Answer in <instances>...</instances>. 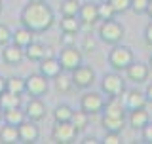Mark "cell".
I'll return each instance as SVG.
<instances>
[{"label":"cell","mask_w":152,"mask_h":144,"mask_svg":"<svg viewBox=\"0 0 152 144\" xmlns=\"http://www.w3.org/2000/svg\"><path fill=\"white\" fill-rule=\"evenodd\" d=\"M80 19L76 17H66L63 15V19H61V31L63 32H72V34H76V32L80 31Z\"/></svg>","instance_id":"cell-25"},{"label":"cell","mask_w":152,"mask_h":144,"mask_svg":"<svg viewBox=\"0 0 152 144\" xmlns=\"http://www.w3.org/2000/svg\"><path fill=\"white\" fill-rule=\"evenodd\" d=\"M103 142L104 144H122V135L118 131H107Z\"/></svg>","instance_id":"cell-32"},{"label":"cell","mask_w":152,"mask_h":144,"mask_svg":"<svg viewBox=\"0 0 152 144\" xmlns=\"http://www.w3.org/2000/svg\"><path fill=\"white\" fill-rule=\"evenodd\" d=\"M142 140H145L146 144H152V123L150 121L142 127Z\"/></svg>","instance_id":"cell-35"},{"label":"cell","mask_w":152,"mask_h":144,"mask_svg":"<svg viewBox=\"0 0 152 144\" xmlns=\"http://www.w3.org/2000/svg\"><path fill=\"white\" fill-rule=\"evenodd\" d=\"M104 104H107V100H104V97L101 93H97V91H88V93H84L82 99H80V108L86 110L89 116L101 114L104 110Z\"/></svg>","instance_id":"cell-4"},{"label":"cell","mask_w":152,"mask_h":144,"mask_svg":"<svg viewBox=\"0 0 152 144\" xmlns=\"http://www.w3.org/2000/svg\"><path fill=\"white\" fill-rule=\"evenodd\" d=\"M148 121H150V116H148V112H146L145 108L131 110V114H129V125L133 129H142Z\"/></svg>","instance_id":"cell-20"},{"label":"cell","mask_w":152,"mask_h":144,"mask_svg":"<svg viewBox=\"0 0 152 144\" xmlns=\"http://www.w3.org/2000/svg\"><path fill=\"white\" fill-rule=\"evenodd\" d=\"M72 84L76 85V87H80V89H86V87H89V85L95 81V72L91 66H88V65H80V66H76V68L72 70Z\"/></svg>","instance_id":"cell-9"},{"label":"cell","mask_w":152,"mask_h":144,"mask_svg":"<svg viewBox=\"0 0 152 144\" xmlns=\"http://www.w3.org/2000/svg\"><path fill=\"white\" fill-rule=\"evenodd\" d=\"M32 36H34V32H32L31 28H27V27H21V28H17L15 32H12L13 44L19 46V47H23V49L32 42Z\"/></svg>","instance_id":"cell-19"},{"label":"cell","mask_w":152,"mask_h":144,"mask_svg":"<svg viewBox=\"0 0 152 144\" xmlns=\"http://www.w3.org/2000/svg\"><path fill=\"white\" fill-rule=\"evenodd\" d=\"M126 74H127V80H131L133 84H142V81H146V78H148V66L133 61L126 68Z\"/></svg>","instance_id":"cell-14"},{"label":"cell","mask_w":152,"mask_h":144,"mask_svg":"<svg viewBox=\"0 0 152 144\" xmlns=\"http://www.w3.org/2000/svg\"><path fill=\"white\" fill-rule=\"evenodd\" d=\"M63 72V68H61V63L59 59H55V57H46V59L40 61V74H44L48 80H55L57 76Z\"/></svg>","instance_id":"cell-12"},{"label":"cell","mask_w":152,"mask_h":144,"mask_svg":"<svg viewBox=\"0 0 152 144\" xmlns=\"http://www.w3.org/2000/svg\"><path fill=\"white\" fill-rule=\"evenodd\" d=\"M0 12H2V0H0Z\"/></svg>","instance_id":"cell-42"},{"label":"cell","mask_w":152,"mask_h":144,"mask_svg":"<svg viewBox=\"0 0 152 144\" xmlns=\"http://www.w3.org/2000/svg\"><path fill=\"white\" fill-rule=\"evenodd\" d=\"M108 63L114 70H126L133 63V51L126 46H116L108 53Z\"/></svg>","instance_id":"cell-2"},{"label":"cell","mask_w":152,"mask_h":144,"mask_svg":"<svg viewBox=\"0 0 152 144\" xmlns=\"http://www.w3.org/2000/svg\"><path fill=\"white\" fill-rule=\"evenodd\" d=\"M25 57V51H23V47H19L15 44H12V46H4V49H2V59L6 61L8 65H19L21 63V59Z\"/></svg>","instance_id":"cell-16"},{"label":"cell","mask_w":152,"mask_h":144,"mask_svg":"<svg viewBox=\"0 0 152 144\" xmlns=\"http://www.w3.org/2000/svg\"><path fill=\"white\" fill-rule=\"evenodd\" d=\"M145 95H146V99H148L150 103H152V84L148 85V87H146V93H145Z\"/></svg>","instance_id":"cell-39"},{"label":"cell","mask_w":152,"mask_h":144,"mask_svg":"<svg viewBox=\"0 0 152 144\" xmlns=\"http://www.w3.org/2000/svg\"><path fill=\"white\" fill-rule=\"evenodd\" d=\"M95 142H97L95 138H86V140H84V144H95Z\"/></svg>","instance_id":"cell-41"},{"label":"cell","mask_w":152,"mask_h":144,"mask_svg":"<svg viewBox=\"0 0 152 144\" xmlns=\"http://www.w3.org/2000/svg\"><path fill=\"white\" fill-rule=\"evenodd\" d=\"M76 135H78V131L72 125V121H55L53 129H51V138L55 142H61V144L74 142Z\"/></svg>","instance_id":"cell-5"},{"label":"cell","mask_w":152,"mask_h":144,"mask_svg":"<svg viewBox=\"0 0 152 144\" xmlns=\"http://www.w3.org/2000/svg\"><path fill=\"white\" fill-rule=\"evenodd\" d=\"M17 129H19V142L32 144V142L38 140L40 131H38V127L34 125L32 119H25L23 123H19V125H17Z\"/></svg>","instance_id":"cell-11"},{"label":"cell","mask_w":152,"mask_h":144,"mask_svg":"<svg viewBox=\"0 0 152 144\" xmlns=\"http://www.w3.org/2000/svg\"><path fill=\"white\" fill-rule=\"evenodd\" d=\"M148 2H150V0H131V9L135 13H146Z\"/></svg>","instance_id":"cell-33"},{"label":"cell","mask_w":152,"mask_h":144,"mask_svg":"<svg viewBox=\"0 0 152 144\" xmlns=\"http://www.w3.org/2000/svg\"><path fill=\"white\" fill-rule=\"evenodd\" d=\"M59 63H61V68H63L65 72H72L76 66L82 65V51L76 49L74 46H66L61 49L59 53Z\"/></svg>","instance_id":"cell-6"},{"label":"cell","mask_w":152,"mask_h":144,"mask_svg":"<svg viewBox=\"0 0 152 144\" xmlns=\"http://www.w3.org/2000/svg\"><path fill=\"white\" fill-rule=\"evenodd\" d=\"M72 85H74L72 78H66V76H63V74H59L55 78V89L59 91V93H69Z\"/></svg>","instance_id":"cell-29"},{"label":"cell","mask_w":152,"mask_h":144,"mask_svg":"<svg viewBox=\"0 0 152 144\" xmlns=\"http://www.w3.org/2000/svg\"><path fill=\"white\" fill-rule=\"evenodd\" d=\"M0 119H2V112H0Z\"/></svg>","instance_id":"cell-44"},{"label":"cell","mask_w":152,"mask_h":144,"mask_svg":"<svg viewBox=\"0 0 152 144\" xmlns=\"http://www.w3.org/2000/svg\"><path fill=\"white\" fill-rule=\"evenodd\" d=\"M84 49H88V51H93L95 49V40L91 36H86L84 38Z\"/></svg>","instance_id":"cell-36"},{"label":"cell","mask_w":152,"mask_h":144,"mask_svg":"<svg viewBox=\"0 0 152 144\" xmlns=\"http://www.w3.org/2000/svg\"><path fill=\"white\" fill-rule=\"evenodd\" d=\"M146 13H148V15H150V19H152V0L148 2V8H146Z\"/></svg>","instance_id":"cell-40"},{"label":"cell","mask_w":152,"mask_h":144,"mask_svg":"<svg viewBox=\"0 0 152 144\" xmlns=\"http://www.w3.org/2000/svg\"><path fill=\"white\" fill-rule=\"evenodd\" d=\"M4 91H6V78L0 76V93H4Z\"/></svg>","instance_id":"cell-38"},{"label":"cell","mask_w":152,"mask_h":144,"mask_svg":"<svg viewBox=\"0 0 152 144\" xmlns=\"http://www.w3.org/2000/svg\"><path fill=\"white\" fill-rule=\"evenodd\" d=\"M12 40V32L6 25H0V46H6L8 42Z\"/></svg>","instance_id":"cell-34"},{"label":"cell","mask_w":152,"mask_h":144,"mask_svg":"<svg viewBox=\"0 0 152 144\" xmlns=\"http://www.w3.org/2000/svg\"><path fill=\"white\" fill-rule=\"evenodd\" d=\"M50 55H51L50 47L40 44V42H34V40L25 47V57L31 59V61H42V59H46V57H50Z\"/></svg>","instance_id":"cell-15"},{"label":"cell","mask_w":152,"mask_h":144,"mask_svg":"<svg viewBox=\"0 0 152 144\" xmlns=\"http://www.w3.org/2000/svg\"><path fill=\"white\" fill-rule=\"evenodd\" d=\"M103 127H104V131H118L120 133L124 125H126V119H114V118H107V116H103Z\"/></svg>","instance_id":"cell-27"},{"label":"cell","mask_w":152,"mask_h":144,"mask_svg":"<svg viewBox=\"0 0 152 144\" xmlns=\"http://www.w3.org/2000/svg\"><path fill=\"white\" fill-rule=\"evenodd\" d=\"M101 89H103V93L108 95V97H120V95L124 93V89H126V85H124L122 76H118V74H104L103 81H101Z\"/></svg>","instance_id":"cell-8"},{"label":"cell","mask_w":152,"mask_h":144,"mask_svg":"<svg viewBox=\"0 0 152 144\" xmlns=\"http://www.w3.org/2000/svg\"><path fill=\"white\" fill-rule=\"evenodd\" d=\"M27 119H32V121H40V119H44L46 116V106L44 103L40 100V97H31V100H28L27 108Z\"/></svg>","instance_id":"cell-13"},{"label":"cell","mask_w":152,"mask_h":144,"mask_svg":"<svg viewBox=\"0 0 152 144\" xmlns=\"http://www.w3.org/2000/svg\"><path fill=\"white\" fill-rule=\"evenodd\" d=\"M78 19H80V23L86 27H91L95 25V23L99 21V8H97V4H93V2H86L80 6V12H78Z\"/></svg>","instance_id":"cell-10"},{"label":"cell","mask_w":152,"mask_h":144,"mask_svg":"<svg viewBox=\"0 0 152 144\" xmlns=\"http://www.w3.org/2000/svg\"><path fill=\"white\" fill-rule=\"evenodd\" d=\"M99 36H101L103 42L107 44H114L116 46L118 42L124 38V27L114 19H108V21H103L101 27H99Z\"/></svg>","instance_id":"cell-3"},{"label":"cell","mask_w":152,"mask_h":144,"mask_svg":"<svg viewBox=\"0 0 152 144\" xmlns=\"http://www.w3.org/2000/svg\"><path fill=\"white\" fill-rule=\"evenodd\" d=\"M21 106V95L13 93V91H4L0 93V110H8V108H15Z\"/></svg>","instance_id":"cell-21"},{"label":"cell","mask_w":152,"mask_h":144,"mask_svg":"<svg viewBox=\"0 0 152 144\" xmlns=\"http://www.w3.org/2000/svg\"><path fill=\"white\" fill-rule=\"evenodd\" d=\"M107 2L114 8L116 13H124L131 8V0H107Z\"/></svg>","instance_id":"cell-31"},{"label":"cell","mask_w":152,"mask_h":144,"mask_svg":"<svg viewBox=\"0 0 152 144\" xmlns=\"http://www.w3.org/2000/svg\"><path fill=\"white\" fill-rule=\"evenodd\" d=\"M99 8V19H103V21H108V19H114L116 15V12H114V8L110 6L108 2H103V4H97Z\"/></svg>","instance_id":"cell-30"},{"label":"cell","mask_w":152,"mask_h":144,"mask_svg":"<svg viewBox=\"0 0 152 144\" xmlns=\"http://www.w3.org/2000/svg\"><path fill=\"white\" fill-rule=\"evenodd\" d=\"M145 40H146V44H148V46H152V21L145 28Z\"/></svg>","instance_id":"cell-37"},{"label":"cell","mask_w":152,"mask_h":144,"mask_svg":"<svg viewBox=\"0 0 152 144\" xmlns=\"http://www.w3.org/2000/svg\"><path fill=\"white\" fill-rule=\"evenodd\" d=\"M72 108L69 106V104H61V106H57L53 110V118L55 121H70L72 119Z\"/></svg>","instance_id":"cell-26"},{"label":"cell","mask_w":152,"mask_h":144,"mask_svg":"<svg viewBox=\"0 0 152 144\" xmlns=\"http://www.w3.org/2000/svg\"><path fill=\"white\" fill-rule=\"evenodd\" d=\"M53 21V9L44 0H28L21 12V25L31 28L32 32H46L48 28H51Z\"/></svg>","instance_id":"cell-1"},{"label":"cell","mask_w":152,"mask_h":144,"mask_svg":"<svg viewBox=\"0 0 152 144\" xmlns=\"http://www.w3.org/2000/svg\"><path fill=\"white\" fill-rule=\"evenodd\" d=\"M148 103V99H146V95L145 93H141V91H137V89H133L129 91V93L126 95V108L127 110H135V108H145V104Z\"/></svg>","instance_id":"cell-17"},{"label":"cell","mask_w":152,"mask_h":144,"mask_svg":"<svg viewBox=\"0 0 152 144\" xmlns=\"http://www.w3.org/2000/svg\"><path fill=\"white\" fill-rule=\"evenodd\" d=\"M25 93H28L31 97H42L48 93V78L44 74H31L25 80Z\"/></svg>","instance_id":"cell-7"},{"label":"cell","mask_w":152,"mask_h":144,"mask_svg":"<svg viewBox=\"0 0 152 144\" xmlns=\"http://www.w3.org/2000/svg\"><path fill=\"white\" fill-rule=\"evenodd\" d=\"M150 66H152V55H150Z\"/></svg>","instance_id":"cell-43"},{"label":"cell","mask_w":152,"mask_h":144,"mask_svg":"<svg viewBox=\"0 0 152 144\" xmlns=\"http://www.w3.org/2000/svg\"><path fill=\"white\" fill-rule=\"evenodd\" d=\"M2 119L6 123H12V125H19L27 119V112L21 110V106H15V108H8V110H2Z\"/></svg>","instance_id":"cell-18"},{"label":"cell","mask_w":152,"mask_h":144,"mask_svg":"<svg viewBox=\"0 0 152 144\" xmlns=\"http://www.w3.org/2000/svg\"><path fill=\"white\" fill-rule=\"evenodd\" d=\"M70 121H72V125L76 127V131L80 133V131H84V129L89 125V114L80 108V110H76V112L72 114V119H70Z\"/></svg>","instance_id":"cell-23"},{"label":"cell","mask_w":152,"mask_h":144,"mask_svg":"<svg viewBox=\"0 0 152 144\" xmlns=\"http://www.w3.org/2000/svg\"><path fill=\"white\" fill-rule=\"evenodd\" d=\"M80 6H82V4H80L78 0H63V2H61V13L66 15V17H78Z\"/></svg>","instance_id":"cell-24"},{"label":"cell","mask_w":152,"mask_h":144,"mask_svg":"<svg viewBox=\"0 0 152 144\" xmlns=\"http://www.w3.org/2000/svg\"><path fill=\"white\" fill-rule=\"evenodd\" d=\"M6 89L23 95V93H25V80H23V78H8L6 80Z\"/></svg>","instance_id":"cell-28"},{"label":"cell","mask_w":152,"mask_h":144,"mask_svg":"<svg viewBox=\"0 0 152 144\" xmlns=\"http://www.w3.org/2000/svg\"><path fill=\"white\" fill-rule=\"evenodd\" d=\"M0 142H4V144L19 142V129H17V125L6 123V125L0 129Z\"/></svg>","instance_id":"cell-22"}]
</instances>
